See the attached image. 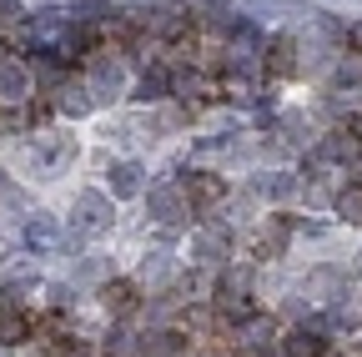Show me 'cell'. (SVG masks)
Here are the masks:
<instances>
[{"label":"cell","mask_w":362,"mask_h":357,"mask_svg":"<svg viewBox=\"0 0 362 357\" xmlns=\"http://www.w3.org/2000/svg\"><path fill=\"white\" fill-rule=\"evenodd\" d=\"M111 201H106V192H81L76 197V206H71V232L76 237H101L106 227H111Z\"/></svg>","instance_id":"cell-1"},{"label":"cell","mask_w":362,"mask_h":357,"mask_svg":"<svg viewBox=\"0 0 362 357\" xmlns=\"http://www.w3.org/2000/svg\"><path fill=\"white\" fill-rule=\"evenodd\" d=\"M21 237H25V247H30V252H56V247L66 242V232H61V221H56V216H45V211L25 216V227H21Z\"/></svg>","instance_id":"cell-2"},{"label":"cell","mask_w":362,"mask_h":357,"mask_svg":"<svg viewBox=\"0 0 362 357\" xmlns=\"http://www.w3.org/2000/svg\"><path fill=\"white\" fill-rule=\"evenodd\" d=\"M347 287H352L347 267H317V272H307V297H317V302H337V297H347Z\"/></svg>","instance_id":"cell-3"},{"label":"cell","mask_w":362,"mask_h":357,"mask_svg":"<svg viewBox=\"0 0 362 357\" xmlns=\"http://www.w3.org/2000/svg\"><path fill=\"white\" fill-rule=\"evenodd\" d=\"M317 156H322V161H342V166H357V171H362V136H357L352 126H347V131H332V136L317 146Z\"/></svg>","instance_id":"cell-4"},{"label":"cell","mask_w":362,"mask_h":357,"mask_svg":"<svg viewBox=\"0 0 362 357\" xmlns=\"http://www.w3.org/2000/svg\"><path fill=\"white\" fill-rule=\"evenodd\" d=\"M146 25L156 30V35H166V40H181L192 30V11H181V6H161V11H151L146 16Z\"/></svg>","instance_id":"cell-5"},{"label":"cell","mask_w":362,"mask_h":357,"mask_svg":"<svg viewBox=\"0 0 362 357\" xmlns=\"http://www.w3.org/2000/svg\"><path fill=\"white\" fill-rule=\"evenodd\" d=\"M146 211L156 221H181V216H187V197L171 192V187H156V192H146Z\"/></svg>","instance_id":"cell-6"},{"label":"cell","mask_w":362,"mask_h":357,"mask_svg":"<svg viewBox=\"0 0 362 357\" xmlns=\"http://www.w3.org/2000/svg\"><path fill=\"white\" fill-rule=\"evenodd\" d=\"M192 252H197L202 262H221L226 252H232V237H226V227H202L197 242H192Z\"/></svg>","instance_id":"cell-7"},{"label":"cell","mask_w":362,"mask_h":357,"mask_svg":"<svg viewBox=\"0 0 362 357\" xmlns=\"http://www.w3.org/2000/svg\"><path fill=\"white\" fill-rule=\"evenodd\" d=\"M181 197L197 201V206L221 201V176H211V171H192V176H187V192H181Z\"/></svg>","instance_id":"cell-8"},{"label":"cell","mask_w":362,"mask_h":357,"mask_svg":"<svg viewBox=\"0 0 362 357\" xmlns=\"http://www.w3.org/2000/svg\"><path fill=\"white\" fill-rule=\"evenodd\" d=\"M0 96L6 101H25V66L16 56L0 51Z\"/></svg>","instance_id":"cell-9"},{"label":"cell","mask_w":362,"mask_h":357,"mask_svg":"<svg viewBox=\"0 0 362 357\" xmlns=\"http://www.w3.org/2000/svg\"><path fill=\"white\" fill-rule=\"evenodd\" d=\"M267 71H272V76H292V71H297V40H292V35H277V40L267 46Z\"/></svg>","instance_id":"cell-10"},{"label":"cell","mask_w":362,"mask_h":357,"mask_svg":"<svg viewBox=\"0 0 362 357\" xmlns=\"http://www.w3.org/2000/svg\"><path fill=\"white\" fill-rule=\"evenodd\" d=\"M282 352H287V357H327V337L317 332V327H297Z\"/></svg>","instance_id":"cell-11"},{"label":"cell","mask_w":362,"mask_h":357,"mask_svg":"<svg viewBox=\"0 0 362 357\" xmlns=\"http://www.w3.org/2000/svg\"><path fill=\"white\" fill-rule=\"evenodd\" d=\"M136 352H141V357H176V352H181V337L166 332V327H156V332H141V337H136Z\"/></svg>","instance_id":"cell-12"},{"label":"cell","mask_w":362,"mask_h":357,"mask_svg":"<svg viewBox=\"0 0 362 357\" xmlns=\"http://www.w3.org/2000/svg\"><path fill=\"white\" fill-rule=\"evenodd\" d=\"M90 91H96L101 101H116L121 96V66L116 61H101L96 71H90Z\"/></svg>","instance_id":"cell-13"},{"label":"cell","mask_w":362,"mask_h":357,"mask_svg":"<svg viewBox=\"0 0 362 357\" xmlns=\"http://www.w3.org/2000/svg\"><path fill=\"white\" fill-rule=\"evenodd\" d=\"M171 91H176L181 101H187V96H192V101H206V96H211V81H206L202 71H176V76H171Z\"/></svg>","instance_id":"cell-14"},{"label":"cell","mask_w":362,"mask_h":357,"mask_svg":"<svg viewBox=\"0 0 362 357\" xmlns=\"http://www.w3.org/2000/svg\"><path fill=\"white\" fill-rule=\"evenodd\" d=\"M166 91H171V76H166V71H156V66H151V71H141V81H136V101H141V106L161 101Z\"/></svg>","instance_id":"cell-15"},{"label":"cell","mask_w":362,"mask_h":357,"mask_svg":"<svg viewBox=\"0 0 362 357\" xmlns=\"http://www.w3.org/2000/svg\"><path fill=\"white\" fill-rule=\"evenodd\" d=\"M141 176H146V171L136 166V161H116V166H111V192H116V197H136V192H141Z\"/></svg>","instance_id":"cell-16"},{"label":"cell","mask_w":362,"mask_h":357,"mask_svg":"<svg viewBox=\"0 0 362 357\" xmlns=\"http://www.w3.org/2000/svg\"><path fill=\"white\" fill-rule=\"evenodd\" d=\"M101 307L116 312V317H126V312L136 307V287H131V282H106V287H101Z\"/></svg>","instance_id":"cell-17"},{"label":"cell","mask_w":362,"mask_h":357,"mask_svg":"<svg viewBox=\"0 0 362 357\" xmlns=\"http://www.w3.org/2000/svg\"><path fill=\"white\" fill-rule=\"evenodd\" d=\"M257 192H262L267 201H287V197L297 192V176H287V171H267L262 182H257Z\"/></svg>","instance_id":"cell-18"},{"label":"cell","mask_w":362,"mask_h":357,"mask_svg":"<svg viewBox=\"0 0 362 357\" xmlns=\"http://www.w3.org/2000/svg\"><path fill=\"white\" fill-rule=\"evenodd\" d=\"M56 106H61L66 116H86V111H90V91H86V86H61V91H56Z\"/></svg>","instance_id":"cell-19"},{"label":"cell","mask_w":362,"mask_h":357,"mask_svg":"<svg viewBox=\"0 0 362 357\" xmlns=\"http://www.w3.org/2000/svg\"><path fill=\"white\" fill-rule=\"evenodd\" d=\"M21 337H25V317H21L16 307H0V347H11Z\"/></svg>","instance_id":"cell-20"},{"label":"cell","mask_w":362,"mask_h":357,"mask_svg":"<svg viewBox=\"0 0 362 357\" xmlns=\"http://www.w3.org/2000/svg\"><path fill=\"white\" fill-rule=\"evenodd\" d=\"M237 342H242V347H267V342H272V322H267V317H247Z\"/></svg>","instance_id":"cell-21"},{"label":"cell","mask_w":362,"mask_h":357,"mask_svg":"<svg viewBox=\"0 0 362 357\" xmlns=\"http://www.w3.org/2000/svg\"><path fill=\"white\" fill-rule=\"evenodd\" d=\"M221 91H226V101H237V106H247V101H252V86H247V76H242V71H232V76H226V86H221Z\"/></svg>","instance_id":"cell-22"},{"label":"cell","mask_w":362,"mask_h":357,"mask_svg":"<svg viewBox=\"0 0 362 357\" xmlns=\"http://www.w3.org/2000/svg\"><path fill=\"white\" fill-rule=\"evenodd\" d=\"M337 211H342L347 221H362V187H347V192L337 197Z\"/></svg>","instance_id":"cell-23"},{"label":"cell","mask_w":362,"mask_h":357,"mask_svg":"<svg viewBox=\"0 0 362 357\" xmlns=\"http://www.w3.org/2000/svg\"><path fill=\"white\" fill-rule=\"evenodd\" d=\"M171 272V262H166V252H151L146 262H141V277H166Z\"/></svg>","instance_id":"cell-24"},{"label":"cell","mask_w":362,"mask_h":357,"mask_svg":"<svg viewBox=\"0 0 362 357\" xmlns=\"http://www.w3.org/2000/svg\"><path fill=\"white\" fill-rule=\"evenodd\" d=\"M131 347H136V342H131V332H111V337H106V352H111V357H126Z\"/></svg>","instance_id":"cell-25"},{"label":"cell","mask_w":362,"mask_h":357,"mask_svg":"<svg viewBox=\"0 0 362 357\" xmlns=\"http://www.w3.org/2000/svg\"><path fill=\"white\" fill-rule=\"evenodd\" d=\"M11 21H25L21 0H0V25H11Z\"/></svg>","instance_id":"cell-26"},{"label":"cell","mask_w":362,"mask_h":357,"mask_svg":"<svg viewBox=\"0 0 362 357\" xmlns=\"http://www.w3.org/2000/svg\"><path fill=\"white\" fill-rule=\"evenodd\" d=\"M45 357H86V352H81V347H71V342H66V347H51V352H45Z\"/></svg>","instance_id":"cell-27"},{"label":"cell","mask_w":362,"mask_h":357,"mask_svg":"<svg viewBox=\"0 0 362 357\" xmlns=\"http://www.w3.org/2000/svg\"><path fill=\"white\" fill-rule=\"evenodd\" d=\"M51 307H71V292L66 287H51Z\"/></svg>","instance_id":"cell-28"},{"label":"cell","mask_w":362,"mask_h":357,"mask_svg":"<svg viewBox=\"0 0 362 357\" xmlns=\"http://www.w3.org/2000/svg\"><path fill=\"white\" fill-rule=\"evenodd\" d=\"M347 40H352V46H357V51H362V21H357V25H352V30H347Z\"/></svg>","instance_id":"cell-29"},{"label":"cell","mask_w":362,"mask_h":357,"mask_svg":"<svg viewBox=\"0 0 362 357\" xmlns=\"http://www.w3.org/2000/svg\"><path fill=\"white\" fill-rule=\"evenodd\" d=\"M0 357H11V352H6V347H0Z\"/></svg>","instance_id":"cell-30"}]
</instances>
